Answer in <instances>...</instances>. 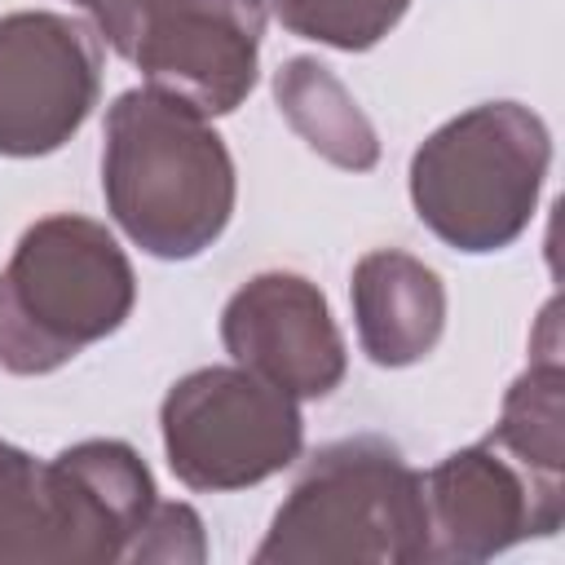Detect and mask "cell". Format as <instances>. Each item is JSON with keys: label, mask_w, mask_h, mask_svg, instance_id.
<instances>
[{"label": "cell", "mask_w": 565, "mask_h": 565, "mask_svg": "<svg viewBox=\"0 0 565 565\" xmlns=\"http://www.w3.org/2000/svg\"><path fill=\"white\" fill-rule=\"evenodd\" d=\"M159 433L172 477L203 494L260 486L305 450L296 397L238 362L181 375L159 406Z\"/></svg>", "instance_id": "8992f818"}, {"label": "cell", "mask_w": 565, "mask_h": 565, "mask_svg": "<svg viewBox=\"0 0 565 565\" xmlns=\"http://www.w3.org/2000/svg\"><path fill=\"white\" fill-rule=\"evenodd\" d=\"M137 305V274L115 234L79 212L22 230L0 269V366L49 375L115 335Z\"/></svg>", "instance_id": "3957f363"}, {"label": "cell", "mask_w": 565, "mask_h": 565, "mask_svg": "<svg viewBox=\"0 0 565 565\" xmlns=\"http://www.w3.org/2000/svg\"><path fill=\"white\" fill-rule=\"evenodd\" d=\"M256 565H415L428 561L424 472L384 437L322 446L274 512Z\"/></svg>", "instance_id": "277c9868"}, {"label": "cell", "mask_w": 565, "mask_h": 565, "mask_svg": "<svg viewBox=\"0 0 565 565\" xmlns=\"http://www.w3.org/2000/svg\"><path fill=\"white\" fill-rule=\"evenodd\" d=\"M102 97V40L49 9L0 18V154L62 150Z\"/></svg>", "instance_id": "9c48e42d"}, {"label": "cell", "mask_w": 565, "mask_h": 565, "mask_svg": "<svg viewBox=\"0 0 565 565\" xmlns=\"http://www.w3.org/2000/svg\"><path fill=\"white\" fill-rule=\"evenodd\" d=\"M349 300L362 353L388 371L424 362L446 331V287L437 269L397 247H375L353 265Z\"/></svg>", "instance_id": "8fae6325"}, {"label": "cell", "mask_w": 565, "mask_h": 565, "mask_svg": "<svg viewBox=\"0 0 565 565\" xmlns=\"http://www.w3.org/2000/svg\"><path fill=\"white\" fill-rule=\"evenodd\" d=\"M221 344L243 371L296 402L335 393L349 371L344 335L327 296L291 269H265L225 300Z\"/></svg>", "instance_id": "30bf717a"}, {"label": "cell", "mask_w": 565, "mask_h": 565, "mask_svg": "<svg viewBox=\"0 0 565 565\" xmlns=\"http://www.w3.org/2000/svg\"><path fill=\"white\" fill-rule=\"evenodd\" d=\"M274 102L287 128L331 168L371 172L380 163V137L353 93L318 57H287L274 71Z\"/></svg>", "instance_id": "7c38bea8"}, {"label": "cell", "mask_w": 565, "mask_h": 565, "mask_svg": "<svg viewBox=\"0 0 565 565\" xmlns=\"http://www.w3.org/2000/svg\"><path fill=\"white\" fill-rule=\"evenodd\" d=\"M75 4L93 18L97 35L119 53V44H124V35H128V26H132V18H137V4H141V0H75Z\"/></svg>", "instance_id": "2e32d148"}, {"label": "cell", "mask_w": 565, "mask_h": 565, "mask_svg": "<svg viewBox=\"0 0 565 565\" xmlns=\"http://www.w3.org/2000/svg\"><path fill=\"white\" fill-rule=\"evenodd\" d=\"M547 168V124L521 102H481L419 141L406 185L415 216L446 247L486 256L530 230Z\"/></svg>", "instance_id": "5b68a950"}, {"label": "cell", "mask_w": 565, "mask_h": 565, "mask_svg": "<svg viewBox=\"0 0 565 565\" xmlns=\"http://www.w3.org/2000/svg\"><path fill=\"white\" fill-rule=\"evenodd\" d=\"M428 561H490L525 539H547L565 516V472L508 455L494 437L424 472Z\"/></svg>", "instance_id": "ba28073f"}, {"label": "cell", "mask_w": 565, "mask_h": 565, "mask_svg": "<svg viewBox=\"0 0 565 565\" xmlns=\"http://www.w3.org/2000/svg\"><path fill=\"white\" fill-rule=\"evenodd\" d=\"M490 437L530 468L565 472V366L556 331L543 349L534 344V362L503 393V411Z\"/></svg>", "instance_id": "4fadbf2b"}, {"label": "cell", "mask_w": 565, "mask_h": 565, "mask_svg": "<svg viewBox=\"0 0 565 565\" xmlns=\"http://www.w3.org/2000/svg\"><path fill=\"white\" fill-rule=\"evenodd\" d=\"M265 4L291 35L340 53L375 49L411 9V0H265Z\"/></svg>", "instance_id": "5bb4252c"}, {"label": "cell", "mask_w": 565, "mask_h": 565, "mask_svg": "<svg viewBox=\"0 0 565 565\" xmlns=\"http://www.w3.org/2000/svg\"><path fill=\"white\" fill-rule=\"evenodd\" d=\"M132 561H172V565H199L207 561V539H203V521L190 503H154L137 547H132Z\"/></svg>", "instance_id": "9a60e30c"}, {"label": "cell", "mask_w": 565, "mask_h": 565, "mask_svg": "<svg viewBox=\"0 0 565 565\" xmlns=\"http://www.w3.org/2000/svg\"><path fill=\"white\" fill-rule=\"evenodd\" d=\"M265 0H141L119 44L146 88L199 115H230L256 88Z\"/></svg>", "instance_id": "52a82bcc"}, {"label": "cell", "mask_w": 565, "mask_h": 565, "mask_svg": "<svg viewBox=\"0 0 565 565\" xmlns=\"http://www.w3.org/2000/svg\"><path fill=\"white\" fill-rule=\"evenodd\" d=\"M154 494V477L128 441L88 437L53 459L0 441V565L128 561Z\"/></svg>", "instance_id": "7a4b0ae2"}, {"label": "cell", "mask_w": 565, "mask_h": 565, "mask_svg": "<svg viewBox=\"0 0 565 565\" xmlns=\"http://www.w3.org/2000/svg\"><path fill=\"white\" fill-rule=\"evenodd\" d=\"M102 194L110 221L154 260L203 256L234 216V159L194 106L128 88L106 110Z\"/></svg>", "instance_id": "6da1fadb"}]
</instances>
